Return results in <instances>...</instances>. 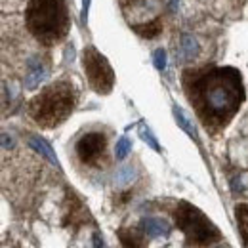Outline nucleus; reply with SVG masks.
I'll list each match as a JSON object with an SVG mask.
<instances>
[{
	"mask_svg": "<svg viewBox=\"0 0 248 248\" xmlns=\"http://www.w3.org/2000/svg\"><path fill=\"white\" fill-rule=\"evenodd\" d=\"M140 138H141V141H145L155 153H162V149H160V145H158V140L155 138L153 130H151L147 124L140 123Z\"/></svg>",
	"mask_w": 248,
	"mask_h": 248,
	"instance_id": "nucleus-15",
	"label": "nucleus"
},
{
	"mask_svg": "<svg viewBox=\"0 0 248 248\" xmlns=\"http://www.w3.org/2000/svg\"><path fill=\"white\" fill-rule=\"evenodd\" d=\"M182 88L197 119L212 136L229 126L247 99L243 75L231 65L186 69Z\"/></svg>",
	"mask_w": 248,
	"mask_h": 248,
	"instance_id": "nucleus-1",
	"label": "nucleus"
},
{
	"mask_svg": "<svg viewBox=\"0 0 248 248\" xmlns=\"http://www.w3.org/2000/svg\"><path fill=\"white\" fill-rule=\"evenodd\" d=\"M117 237L121 248H145V233L141 227H121Z\"/></svg>",
	"mask_w": 248,
	"mask_h": 248,
	"instance_id": "nucleus-8",
	"label": "nucleus"
},
{
	"mask_svg": "<svg viewBox=\"0 0 248 248\" xmlns=\"http://www.w3.org/2000/svg\"><path fill=\"white\" fill-rule=\"evenodd\" d=\"M75 151L84 166L101 168L107 162V136L103 132H86L77 141Z\"/></svg>",
	"mask_w": 248,
	"mask_h": 248,
	"instance_id": "nucleus-6",
	"label": "nucleus"
},
{
	"mask_svg": "<svg viewBox=\"0 0 248 248\" xmlns=\"http://www.w3.org/2000/svg\"><path fill=\"white\" fill-rule=\"evenodd\" d=\"M132 151V141H130V138H119V141H117V145H115V156H117V160H124L128 153Z\"/></svg>",
	"mask_w": 248,
	"mask_h": 248,
	"instance_id": "nucleus-17",
	"label": "nucleus"
},
{
	"mask_svg": "<svg viewBox=\"0 0 248 248\" xmlns=\"http://www.w3.org/2000/svg\"><path fill=\"white\" fill-rule=\"evenodd\" d=\"M180 44H182V54H184V60L186 62H193L195 58H199L201 54V44L199 40L193 36V34H182L180 38Z\"/></svg>",
	"mask_w": 248,
	"mask_h": 248,
	"instance_id": "nucleus-14",
	"label": "nucleus"
},
{
	"mask_svg": "<svg viewBox=\"0 0 248 248\" xmlns=\"http://www.w3.org/2000/svg\"><path fill=\"white\" fill-rule=\"evenodd\" d=\"M134 180H136V168H134V166H123V168L117 172V176H115V184L119 187L130 186Z\"/></svg>",
	"mask_w": 248,
	"mask_h": 248,
	"instance_id": "nucleus-16",
	"label": "nucleus"
},
{
	"mask_svg": "<svg viewBox=\"0 0 248 248\" xmlns=\"http://www.w3.org/2000/svg\"><path fill=\"white\" fill-rule=\"evenodd\" d=\"M2 147H4L6 151L14 147V138H12V136H8L6 132H2Z\"/></svg>",
	"mask_w": 248,
	"mask_h": 248,
	"instance_id": "nucleus-22",
	"label": "nucleus"
},
{
	"mask_svg": "<svg viewBox=\"0 0 248 248\" xmlns=\"http://www.w3.org/2000/svg\"><path fill=\"white\" fill-rule=\"evenodd\" d=\"M119 2V6L123 8V10H128V8H136V6H140L143 0H117Z\"/></svg>",
	"mask_w": 248,
	"mask_h": 248,
	"instance_id": "nucleus-20",
	"label": "nucleus"
},
{
	"mask_svg": "<svg viewBox=\"0 0 248 248\" xmlns=\"http://www.w3.org/2000/svg\"><path fill=\"white\" fill-rule=\"evenodd\" d=\"M90 6H92V0H82V8H80V23H82V25H86V23H88Z\"/></svg>",
	"mask_w": 248,
	"mask_h": 248,
	"instance_id": "nucleus-19",
	"label": "nucleus"
},
{
	"mask_svg": "<svg viewBox=\"0 0 248 248\" xmlns=\"http://www.w3.org/2000/svg\"><path fill=\"white\" fill-rule=\"evenodd\" d=\"M92 243H93V248H105V243H103V237H101V233H99V231H93Z\"/></svg>",
	"mask_w": 248,
	"mask_h": 248,
	"instance_id": "nucleus-21",
	"label": "nucleus"
},
{
	"mask_svg": "<svg viewBox=\"0 0 248 248\" xmlns=\"http://www.w3.org/2000/svg\"><path fill=\"white\" fill-rule=\"evenodd\" d=\"M29 145H31L32 151H36L38 155H42L48 162H52L56 168H62V164H60L58 156H56V153H54L52 145H50L44 138H40V136H29Z\"/></svg>",
	"mask_w": 248,
	"mask_h": 248,
	"instance_id": "nucleus-11",
	"label": "nucleus"
},
{
	"mask_svg": "<svg viewBox=\"0 0 248 248\" xmlns=\"http://www.w3.org/2000/svg\"><path fill=\"white\" fill-rule=\"evenodd\" d=\"M130 29L136 32L140 38L153 40L162 32L164 25H162V17L158 16L155 19H149V21H143V23H130Z\"/></svg>",
	"mask_w": 248,
	"mask_h": 248,
	"instance_id": "nucleus-10",
	"label": "nucleus"
},
{
	"mask_svg": "<svg viewBox=\"0 0 248 248\" xmlns=\"http://www.w3.org/2000/svg\"><path fill=\"white\" fill-rule=\"evenodd\" d=\"M217 248H225V247H217Z\"/></svg>",
	"mask_w": 248,
	"mask_h": 248,
	"instance_id": "nucleus-23",
	"label": "nucleus"
},
{
	"mask_svg": "<svg viewBox=\"0 0 248 248\" xmlns=\"http://www.w3.org/2000/svg\"><path fill=\"white\" fill-rule=\"evenodd\" d=\"M25 27L42 46H56L71 31L67 0H29L25 8Z\"/></svg>",
	"mask_w": 248,
	"mask_h": 248,
	"instance_id": "nucleus-2",
	"label": "nucleus"
},
{
	"mask_svg": "<svg viewBox=\"0 0 248 248\" xmlns=\"http://www.w3.org/2000/svg\"><path fill=\"white\" fill-rule=\"evenodd\" d=\"M235 219H237V229H239L243 247L248 248V204L241 202L235 206Z\"/></svg>",
	"mask_w": 248,
	"mask_h": 248,
	"instance_id": "nucleus-13",
	"label": "nucleus"
},
{
	"mask_svg": "<svg viewBox=\"0 0 248 248\" xmlns=\"http://www.w3.org/2000/svg\"><path fill=\"white\" fill-rule=\"evenodd\" d=\"M140 227L143 229V233L151 239H158V237H168L172 231V225L164 219V217H143Z\"/></svg>",
	"mask_w": 248,
	"mask_h": 248,
	"instance_id": "nucleus-9",
	"label": "nucleus"
},
{
	"mask_svg": "<svg viewBox=\"0 0 248 248\" xmlns=\"http://www.w3.org/2000/svg\"><path fill=\"white\" fill-rule=\"evenodd\" d=\"M82 69L86 75V80L95 93L109 95L115 88V71L109 60L95 48V46H84L82 50Z\"/></svg>",
	"mask_w": 248,
	"mask_h": 248,
	"instance_id": "nucleus-5",
	"label": "nucleus"
},
{
	"mask_svg": "<svg viewBox=\"0 0 248 248\" xmlns=\"http://www.w3.org/2000/svg\"><path fill=\"white\" fill-rule=\"evenodd\" d=\"M153 65H155L156 71H160V73L166 69V65H168V54H166L164 48H156L155 52H153Z\"/></svg>",
	"mask_w": 248,
	"mask_h": 248,
	"instance_id": "nucleus-18",
	"label": "nucleus"
},
{
	"mask_svg": "<svg viewBox=\"0 0 248 248\" xmlns=\"http://www.w3.org/2000/svg\"><path fill=\"white\" fill-rule=\"evenodd\" d=\"M172 115H174V121L176 124L186 132L187 136L191 138V140H195L197 143H199V132H197V128H195V124L193 121L187 117V113L180 107V105H172Z\"/></svg>",
	"mask_w": 248,
	"mask_h": 248,
	"instance_id": "nucleus-12",
	"label": "nucleus"
},
{
	"mask_svg": "<svg viewBox=\"0 0 248 248\" xmlns=\"http://www.w3.org/2000/svg\"><path fill=\"white\" fill-rule=\"evenodd\" d=\"M77 107V88L69 80H58L42 88L27 103V113L36 126L54 130L62 126Z\"/></svg>",
	"mask_w": 248,
	"mask_h": 248,
	"instance_id": "nucleus-3",
	"label": "nucleus"
},
{
	"mask_svg": "<svg viewBox=\"0 0 248 248\" xmlns=\"http://www.w3.org/2000/svg\"><path fill=\"white\" fill-rule=\"evenodd\" d=\"M170 214L174 217L176 227L186 235L189 245L212 247L216 243H221L223 235H221L219 227L199 206H195L187 201H178Z\"/></svg>",
	"mask_w": 248,
	"mask_h": 248,
	"instance_id": "nucleus-4",
	"label": "nucleus"
},
{
	"mask_svg": "<svg viewBox=\"0 0 248 248\" xmlns=\"http://www.w3.org/2000/svg\"><path fill=\"white\" fill-rule=\"evenodd\" d=\"M27 67H29V73L25 77V88L27 90H34V88H38L48 78V67L44 65V62L38 56L29 58L27 60Z\"/></svg>",
	"mask_w": 248,
	"mask_h": 248,
	"instance_id": "nucleus-7",
	"label": "nucleus"
}]
</instances>
